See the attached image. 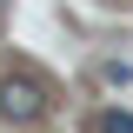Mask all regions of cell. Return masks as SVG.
<instances>
[{
  "mask_svg": "<svg viewBox=\"0 0 133 133\" xmlns=\"http://www.w3.org/2000/svg\"><path fill=\"white\" fill-rule=\"evenodd\" d=\"M40 113H47V87L33 80V73H7V80H0V120L33 127Z\"/></svg>",
  "mask_w": 133,
  "mask_h": 133,
  "instance_id": "6da1fadb",
  "label": "cell"
},
{
  "mask_svg": "<svg viewBox=\"0 0 133 133\" xmlns=\"http://www.w3.org/2000/svg\"><path fill=\"white\" fill-rule=\"evenodd\" d=\"M0 14H7V0H0Z\"/></svg>",
  "mask_w": 133,
  "mask_h": 133,
  "instance_id": "277c9868",
  "label": "cell"
},
{
  "mask_svg": "<svg viewBox=\"0 0 133 133\" xmlns=\"http://www.w3.org/2000/svg\"><path fill=\"white\" fill-rule=\"evenodd\" d=\"M100 80H107V87H127V80H133V66H127V60H107V66H100Z\"/></svg>",
  "mask_w": 133,
  "mask_h": 133,
  "instance_id": "3957f363",
  "label": "cell"
},
{
  "mask_svg": "<svg viewBox=\"0 0 133 133\" xmlns=\"http://www.w3.org/2000/svg\"><path fill=\"white\" fill-rule=\"evenodd\" d=\"M93 133H133V113H120V107H107V113L93 120Z\"/></svg>",
  "mask_w": 133,
  "mask_h": 133,
  "instance_id": "7a4b0ae2",
  "label": "cell"
}]
</instances>
